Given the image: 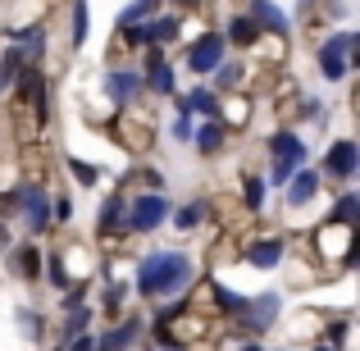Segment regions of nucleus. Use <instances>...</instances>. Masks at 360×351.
Instances as JSON below:
<instances>
[{
    "instance_id": "nucleus-1",
    "label": "nucleus",
    "mask_w": 360,
    "mask_h": 351,
    "mask_svg": "<svg viewBox=\"0 0 360 351\" xmlns=\"http://www.w3.org/2000/svg\"><path fill=\"white\" fill-rule=\"evenodd\" d=\"M187 279H192L187 255H150V260L141 264V274H137L141 292H178Z\"/></svg>"
},
{
    "instance_id": "nucleus-23",
    "label": "nucleus",
    "mask_w": 360,
    "mask_h": 351,
    "mask_svg": "<svg viewBox=\"0 0 360 351\" xmlns=\"http://www.w3.org/2000/svg\"><path fill=\"white\" fill-rule=\"evenodd\" d=\"M110 87H115V91H132V87H137V82H132L128 73H123V78H115V82H110Z\"/></svg>"
},
{
    "instance_id": "nucleus-6",
    "label": "nucleus",
    "mask_w": 360,
    "mask_h": 351,
    "mask_svg": "<svg viewBox=\"0 0 360 351\" xmlns=\"http://www.w3.org/2000/svg\"><path fill=\"white\" fill-rule=\"evenodd\" d=\"M160 219H165V201H160V196H141V201L132 205V229H155Z\"/></svg>"
},
{
    "instance_id": "nucleus-12",
    "label": "nucleus",
    "mask_w": 360,
    "mask_h": 351,
    "mask_svg": "<svg viewBox=\"0 0 360 351\" xmlns=\"http://www.w3.org/2000/svg\"><path fill=\"white\" fill-rule=\"evenodd\" d=\"M255 14H260V18H269V27H274V32H288V23H283V14H278L274 5H264V0H255Z\"/></svg>"
},
{
    "instance_id": "nucleus-13",
    "label": "nucleus",
    "mask_w": 360,
    "mask_h": 351,
    "mask_svg": "<svg viewBox=\"0 0 360 351\" xmlns=\"http://www.w3.org/2000/svg\"><path fill=\"white\" fill-rule=\"evenodd\" d=\"M233 42H238V46L255 42V23H251V18H238V23H233Z\"/></svg>"
},
{
    "instance_id": "nucleus-10",
    "label": "nucleus",
    "mask_w": 360,
    "mask_h": 351,
    "mask_svg": "<svg viewBox=\"0 0 360 351\" xmlns=\"http://www.w3.org/2000/svg\"><path fill=\"white\" fill-rule=\"evenodd\" d=\"M37 269H41V255H37V246H23V251H18V274L37 279Z\"/></svg>"
},
{
    "instance_id": "nucleus-4",
    "label": "nucleus",
    "mask_w": 360,
    "mask_h": 351,
    "mask_svg": "<svg viewBox=\"0 0 360 351\" xmlns=\"http://www.w3.org/2000/svg\"><path fill=\"white\" fill-rule=\"evenodd\" d=\"M352 46H356L352 37H333V42L324 46V55H319V69H324V78H342V69H347L342 55L352 51Z\"/></svg>"
},
{
    "instance_id": "nucleus-7",
    "label": "nucleus",
    "mask_w": 360,
    "mask_h": 351,
    "mask_svg": "<svg viewBox=\"0 0 360 351\" xmlns=\"http://www.w3.org/2000/svg\"><path fill=\"white\" fill-rule=\"evenodd\" d=\"M278 242H255L251 246V264H260V269H269V264H278Z\"/></svg>"
},
{
    "instance_id": "nucleus-28",
    "label": "nucleus",
    "mask_w": 360,
    "mask_h": 351,
    "mask_svg": "<svg viewBox=\"0 0 360 351\" xmlns=\"http://www.w3.org/2000/svg\"><path fill=\"white\" fill-rule=\"evenodd\" d=\"M319 351H328V347H319Z\"/></svg>"
},
{
    "instance_id": "nucleus-25",
    "label": "nucleus",
    "mask_w": 360,
    "mask_h": 351,
    "mask_svg": "<svg viewBox=\"0 0 360 351\" xmlns=\"http://www.w3.org/2000/svg\"><path fill=\"white\" fill-rule=\"evenodd\" d=\"M73 351H91V343H87V338H78V343H73Z\"/></svg>"
},
{
    "instance_id": "nucleus-2",
    "label": "nucleus",
    "mask_w": 360,
    "mask_h": 351,
    "mask_svg": "<svg viewBox=\"0 0 360 351\" xmlns=\"http://www.w3.org/2000/svg\"><path fill=\"white\" fill-rule=\"evenodd\" d=\"M219 60H224V37L210 32V37H201V42L192 46V69H196V73H210Z\"/></svg>"
},
{
    "instance_id": "nucleus-14",
    "label": "nucleus",
    "mask_w": 360,
    "mask_h": 351,
    "mask_svg": "<svg viewBox=\"0 0 360 351\" xmlns=\"http://www.w3.org/2000/svg\"><path fill=\"white\" fill-rule=\"evenodd\" d=\"M14 78H18V55H5V60H0V91H5Z\"/></svg>"
},
{
    "instance_id": "nucleus-20",
    "label": "nucleus",
    "mask_w": 360,
    "mask_h": 351,
    "mask_svg": "<svg viewBox=\"0 0 360 351\" xmlns=\"http://www.w3.org/2000/svg\"><path fill=\"white\" fill-rule=\"evenodd\" d=\"M214 297H219V306H224V310H242V301L233 297V292H224V288H219V292H214Z\"/></svg>"
},
{
    "instance_id": "nucleus-16",
    "label": "nucleus",
    "mask_w": 360,
    "mask_h": 351,
    "mask_svg": "<svg viewBox=\"0 0 360 351\" xmlns=\"http://www.w3.org/2000/svg\"><path fill=\"white\" fill-rule=\"evenodd\" d=\"M219 146V123H205L201 128V151H214Z\"/></svg>"
},
{
    "instance_id": "nucleus-5",
    "label": "nucleus",
    "mask_w": 360,
    "mask_h": 351,
    "mask_svg": "<svg viewBox=\"0 0 360 351\" xmlns=\"http://www.w3.org/2000/svg\"><path fill=\"white\" fill-rule=\"evenodd\" d=\"M356 165H360V151L352 146V141H338V146L328 151V174L347 178V174H356Z\"/></svg>"
},
{
    "instance_id": "nucleus-15",
    "label": "nucleus",
    "mask_w": 360,
    "mask_h": 351,
    "mask_svg": "<svg viewBox=\"0 0 360 351\" xmlns=\"http://www.w3.org/2000/svg\"><path fill=\"white\" fill-rule=\"evenodd\" d=\"M192 110H201V115H214V101H210V91H192V101H187Z\"/></svg>"
},
{
    "instance_id": "nucleus-27",
    "label": "nucleus",
    "mask_w": 360,
    "mask_h": 351,
    "mask_svg": "<svg viewBox=\"0 0 360 351\" xmlns=\"http://www.w3.org/2000/svg\"><path fill=\"white\" fill-rule=\"evenodd\" d=\"M246 351H260V347H246Z\"/></svg>"
},
{
    "instance_id": "nucleus-19",
    "label": "nucleus",
    "mask_w": 360,
    "mask_h": 351,
    "mask_svg": "<svg viewBox=\"0 0 360 351\" xmlns=\"http://www.w3.org/2000/svg\"><path fill=\"white\" fill-rule=\"evenodd\" d=\"M115 219H119V201H110L105 210H101V229H110V224H115Z\"/></svg>"
},
{
    "instance_id": "nucleus-3",
    "label": "nucleus",
    "mask_w": 360,
    "mask_h": 351,
    "mask_svg": "<svg viewBox=\"0 0 360 351\" xmlns=\"http://www.w3.org/2000/svg\"><path fill=\"white\" fill-rule=\"evenodd\" d=\"M274 160H278V169H274V178L283 183V178H288L292 169L301 165V141H297V137H274Z\"/></svg>"
},
{
    "instance_id": "nucleus-17",
    "label": "nucleus",
    "mask_w": 360,
    "mask_h": 351,
    "mask_svg": "<svg viewBox=\"0 0 360 351\" xmlns=\"http://www.w3.org/2000/svg\"><path fill=\"white\" fill-rule=\"evenodd\" d=\"M274 319V297H260L255 301V324H269Z\"/></svg>"
},
{
    "instance_id": "nucleus-11",
    "label": "nucleus",
    "mask_w": 360,
    "mask_h": 351,
    "mask_svg": "<svg viewBox=\"0 0 360 351\" xmlns=\"http://www.w3.org/2000/svg\"><path fill=\"white\" fill-rule=\"evenodd\" d=\"M310 192H315V174H301L297 183H292V201H297V205L310 201Z\"/></svg>"
},
{
    "instance_id": "nucleus-18",
    "label": "nucleus",
    "mask_w": 360,
    "mask_h": 351,
    "mask_svg": "<svg viewBox=\"0 0 360 351\" xmlns=\"http://www.w3.org/2000/svg\"><path fill=\"white\" fill-rule=\"evenodd\" d=\"M150 82H155L160 91H169V69H165V64H155V69H150Z\"/></svg>"
},
{
    "instance_id": "nucleus-21",
    "label": "nucleus",
    "mask_w": 360,
    "mask_h": 351,
    "mask_svg": "<svg viewBox=\"0 0 360 351\" xmlns=\"http://www.w3.org/2000/svg\"><path fill=\"white\" fill-rule=\"evenodd\" d=\"M260 192H264V187L251 178V183H246V201H251V205H260Z\"/></svg>"
},
{
    "instance_id": "nucleus-26",
    "label": "nucleus",
    "mask_w": 360,
    "mask_h": 351,
    "mask_svg": "<svg viewBox=\"0 0 360 351\" xmlns=\"http://www.w3.org/2000/svg\"><path fill=\"white\" fill-rule=\"evenodd\" d=\"M5 246H9V233H5V224H0V251H5Z\"/></svg>"
},
{
    "instance_id": "nucleus-9",
    "label": "nucleus",
    "mask_w": 360,
    "mask_h": 351,
    "mask_svg": "<svg viewBox=\"0 0 360 351\" xmlns=\"http://www.w3.org/2000/svg\"><path fill=\"white\" fill-rule=\"evenodd\" d=\"M141 42H169V37H178V23L174 18H160L155 27H146V32H137Z\"/></svg>"
},
{
    "instance_id": "nucleus-8",
    "label": "nucleus",
    "mask_w": 360,
    "mask_h": 351,
    "mask_svg": "<svg viewBox=\"0 0 360 351\" xmlns=\"http://www.w3.org/2000/svg\"><path fill=\"white\" fill-rule=\"evenodd\" d=\"M27 224H32V229H46V196L37 192H27Z\"/></svg>"
},
{
    "instance_id": "nucleus-22",
    "label": "nucleus",
    "mask_w": 360,
    "mask_h": 351,
    "mask_svg": "<svg viewBox=\"0 0 360 351\" xmlns=\"http://www.w3.org/2000/svg\"><path fill=\"white\" fill-rule=\"evenodd\" d=\"M73 169H78V178H82V183H96V169H91V165H82V160H78Z\"/></svg>"
},
{
    "instance_id": "nucleus-24",
    "label": "nucleus",
    "mask_w": 360,
    "mask_h": 351,
    "mask_svg": "<svg viewBox=\"0 0 360 351\" xmlns=\"http://www.w3.org/2000/svg\"><path fill=\"white\" fill-rule=\"evenodd\" d=\"M356 205H360L356 196H347V201H342V219H356Z\"/></svg>"
}]
</instances>
